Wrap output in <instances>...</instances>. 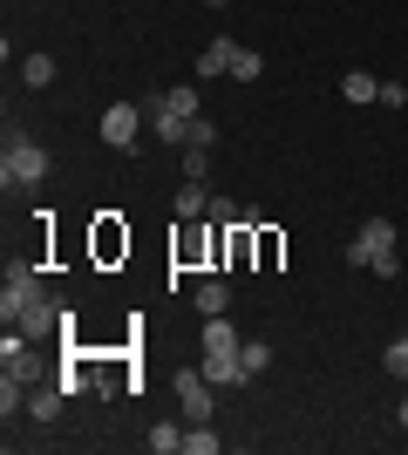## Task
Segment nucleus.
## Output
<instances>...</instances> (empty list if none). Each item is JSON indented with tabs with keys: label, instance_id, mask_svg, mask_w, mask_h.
Segmentation results:
<instances>
[{
	"label": "nucleus",
	"instance_id": "f257e3e1",
	"mask_svg": "<svg viewBox=\"0 0 408 455\" xmlns=\"http://www.w3.org/2000/svg\"><path fill=\"white\" fill-rule=\"evenodd\" d=\"M348 266H354V272H374V279H395V272H402V251H395V218H368V225L354 231Z\"/></svg>",
	"mask_w": 408,
	"mask_h": 455
},
{
	"label": "nucleus",
	"instance_id": "f03ea898",
	"mask_svg": "<svg viewBox=\"0 0 408 455\" xmlns=\"http://www.w3.org/2000/svg\"><path fill=\"white\" fill-rule=\"evenodd\" d=\"M48 171H55V156L41 150L35 136H20V130H7V156H0V184L7 190H28V184H48Z\"/></svg>",
	"mask_w": 408,
	"mask_h": 455
},
{
	"label": "nucleus",
	"instance_id": "7ed1b4c3",
	"mask_svg": "<svg viewBox=\"0 0 408 455\" xmlns=\"http://www.w3.org/2000/svg\"><path fill=\"white\" fill-rule=\"evenodd\" d=\"M136 136H143V109H136V102H116V109H102V143H109V150L130 156V150H136Z\"/></svg>",
	"mask_w": 408,
	"mask_h": 455
},
{
	"label": "nucleus",
	"instance_id": "20e7f679",
	"mask_svg": "<svg viewBox=\"0 0 408 455\" xmlns=\"http://www.w3.org/2000/svg\"><path fill=\"white\" fill-rule=\"evenodd\" d=\"M35 299H48V285H41V272H35V266H20L14 279H7V292H0V313H7V326H14Z\"/></svg>",
	"mask_w": 408,
	"mask_h": 455
},
{
	"label": "nucleus",
	"instance_id": "39448f33",
	"mask_svg": "<svg viewBox=\"0 0 408 455\" xmlns=\"http://www.w3.org/2000/svg\"><path fill=\"white\" fill-rule=\"evenodd\" d=\"M212 401H218V387L204 374H177V415L184 421H212Z\"/></svg>",
	"mask_w": 408,
	"mask_h": 455
},
{
	"label": "nucleus",
	"instance_id": "423d86ee",
	"mask_svg": "<svg viewBox=\"0 0 408 455\" xmlns=\"http://www.w3.org/2000/svg\"><path fill=\"white\" fill-rule=\"evenodd\" d=\"M197 374L212 380L218 395H232V387H252V380H245V361H238V354H204V361H197Z\"/></svg>",
	"mask_w": 408,
	"mask_h": 455
},
{
	"label": "nucleus",
	"instance_id": "0eeeda50",
	"mask_svg": "<svg viewBox=\"0 0 408 455\" xmlns=\"http://www.w3.org/2000/svg\"><path fill=\"white\" fill-rule=\"evenodd\" d=\"M61 401H68V387L41 374L35 387H28V415H35V421H55V415H61Z\"/></svg>",
	"mask_w": 408,
	"mask_h": 455
},
{
	"label": "nucleus",
	"instance_id": "6e6552de",
	"mask_svg": "<svg viewBox=\"0 0 408 455\" xmlns=\"http://www.w3.org/2000/svg\"><path fill=\"white\" fill-rule=\"evenodd\" d=\"M150 130H156V143H184V136H191V116H177V109H164V102H150Z\"/></svg>",
	"mask_w": 408,
	"mask_h": 455
},
{
	"label": "nucleus",
	"instance_id": "1a4fd4ad",
	"mask_svg": "<svg viewBox=\"0 0 408 455\" xmlns=\"http://www.w3.org/2000/svg\"><path fill=\"white\" fill-rule=\"evenodd\" d=\"M238 347H245V340H238V326L225 320V313H212V320H204V354H238Z\"/></svg>",
	"mask_w": 408,
	"mask_h": 455
},
{
	"label": "nucleus",
	"instance_id": "9d476101",
	"mask_svg": "<svg viewBox=\"0 0 408 455\" xmlns=\"http://www.w3.org/2000/svg\"><path fill=\"white\" fill-rule=\"evenodd\" d=\"M191 306H197V313H204V320H212V313H225V306H232V285H225V279H197Z\"/></svg>",
	"mask_w": 408,
	"mask_h": 455
},
{
	"label": "nucleus",
	"instance_id": "9b49d317",
	"mask_svg": "<svg viewBox=\"0 0 408 455\" xmlns=\"http://www.w3.org/2000/svg\"><path fill=\"white\" fill-rule=\"evenodd\" d=\"M340 95H348L354 109H368L374 95H381V82H374V76H368V68H348V76H340Z\"/></svg>",
	"mask_w": 408,
	"mask_h": 455
},
{
	"label": "nucleus",
	"instance_id": "f8f14e48",
	"mask_svg": "<svg viewBox=\"0 0 408 455\" xmlns=\"http://www.w3.org/2000/svg\"><path fill=\"white\" fill-rule=\"evenodd\" d=\"M232 55H238V41H204V55H197V76H232Z\"/></svg>",
	"mask_w": 408,
	"mask_h": 455
},
{
	"label": "nucleus",
	"instance_id": "ddd939ff",
	"mask_svg": "<svg viewBox=\"0 0 408 455\" xmlns=\"http://www.w3.org/2000/svg\"><path fill=\"white\" fill-rule=\"evenodd\" d=\"M177 218H212V190L184 177V190H177Z\"/></svg>",
	"mask_w": 408,
	"mask_h": 455
},
{
	"label": "nucleus",
	"instance_id": "4468645a",
	"mask_svg": "<svg viewBox=\"0 0 408 455\" xmlns=\"http://www.w3.org/2000/svg\"><path fill=\"white\" fill-rule=\"evenodd\" d=\"M116 251H130V231H123L116 218H102L96 225V259H116Z\"/></svg>",
	"mask_w": 408,
	"mask_h": 455
},
{
	"label": "nucleus",
	"instance_id": "2eb2a0df",
	"mask_svg": "<svg viewBox=\"0 0 408 455\" xmlns=\"http://www.w3.org/2000/svg\"><path fill=\"white\" fill-rule=\"evenodd\" d=\"M218 449H225V442H218L212 421H191V428H184V455H218Z\"/></svg>",
	"mask_w": 408,
	"mask_h": 455
},
{
	"label": "nucleus",
	"instance_id": "dca6fc26",
	"mask_svg": "<svg viewBox=\"0 0 408 455\" xmlns=\"http://www.w3.org/2000/svg\"><path fill=\"white\" fill-rule=\"evenodd\" d=\"M20 82H28V89H48V82H55V55H20Z\"/></svg>",
	"mask_w": 408,
	"mask_h": 455
},
{
	"label": "nucleus",
	"instance_id": "f3484780",
	"mask_svg": "<svg viewBox=\"0 0 408 455\" xmlns=\"http://www.w3.org/2000/svg\"><path fill=\"white\" fill-rule=\"evenodd\" d=\"M238 361H245V380H266V367H272V347H266V340H245V347H238Z\"/></svg>",
	"mask_w": 408,
	"mask_h": 455
},
{
	"label": "nucleus",
	"instance_id": "a211bd4d",
	"mask_svg": "<svg viewBox=\"0 0 408 455\" xmlns=\"http://www.w3.org/2000/svg\"><path fill=\"white\" fill-rule=\"evenodd\" d=\"M156 102H164V109H177V116H197V109H204V102H197V82H184V89H164Z\"/></svg>",
	"mask_w": 408,
	"mask_h": 455
},
{
	"label": "nucleus",
	"instance_id": "6ab92c4d",
	"mask_svg": "<svg viewBox=\"0 0 408 455\" xmlns=\"http://www.w3.org/2000/svg\"><path fill=\"white\" fill-rule=\"evenodd\" d=\"M143 442H150L156 455H177V449H184V428H177V421H156V428H150Z\"/></svg>",
	"mask_w": 408,
	"mask_h": 455
},
{
	"label": "nucleus",
	"instance_id": "aec40b11",
	"mask_svg": "<svg viewBox=\"0 0 408 455\" xmlns=\"http://www.w3.org/2000/svg\"><path fill=\"white\" fill-rule=\"evenodd\" d=\"M381 367H388L395 380H408V333H395V340H388V354H381Z\"/></svg>",
	"mask_w": 408,
	"mask_h": 455
},
{
	"label": "nucleus",
	"instance_id": "412c9836",
	"mask_svg": "<svg viewBox=\"0 0 408 455\" xmlns=\"http://www.w3.org/2000/svg\"><path fill=\"white\" fill-rule=\"evenodd\" d=\"M184 150H218V123L191 116V136H184Z\"/></svg>",
	"mask_w": 408,
	"mask_h": 455
},
{
	"label": "nucleus",
	"instance_id": "4be33fe9",
	"mask_svg": "<svg viewBox=\"0 0 408 455\" xmlns=\"http://www.w3.org/2000/svg\"><path fill=\"white\" fill-rule=\"evenodd\" d=\"M259 68H266V55H252V48L232 55V82H259Z\"/></svg>",
	"mask_w": 408,
	"mask_h": 455
},
{
	"label": "nucleus",
	"instance_id": "5701e85b",
	"mask_svg": "<svg viewBox=\"0 0 408 455\" xmlns=\"http://www.w3.org/2000/svg\"><path fill=\"white\" fill-rule=\"evenodd\" d=\"M184 177L204 184V177H212V150H184Z\"/></svg>",
	"mask_w": 408,
	"mask_h": 455
},
{
	"label": "nucleus",
	"instance_id": "b1692460",
	"mask_svg": "<svg viewBox=\"0 0 408 455\" xmlns=\"http://www.w3.org/2000/svg\"><path fill=\"white\" fill-rule=\"evenodd\" d=\"M374 102H381V109H402V102H408V82H381V95H374Z\"/></svg>",
	"mask_w": 408,
	"mask_h": 455
},
{
	"label": "nucleus",
	"instance_id": "393cba45",
	"mask_svg": "<svg viewBox=\"0 0 408 455\" xmlns=\"http://www.w3.org/2000/svg\"><path fill=\"white\" fill-rule=\"evenodd\" d=\"M395 421H402V428H408V401H402V408H395Z\"/></svg>",
	"mask_w": 408,
	"mask_h": 455
},
{
	"label": "nucleus",
	"instance_id": "a878e982",
	"mask_svg": "<svg viewBox=\"0 0 408 455\" xmlns=\"http://www.w3.org/2000/svg\"><path fill=\"white\" fill-rule=\"evenodd\" d=\"M204 7H232V0H204Z\"/></svg>",
	"mask_w": 408,
	"mask_h": 455
},
{
	"label": "nucleus",
	"instance_id": "bb28decb",
	"mask_svg": "<svg viewBox=\"0 0 408 455\" xmlns=\"http://www.w3.org/2000/svg\"><path fill=\"white\" fill-rule=\"evenodd\" d=\"M402 333H408V326H402Z\"/></svg>",
	"mask_w": 408,
	"mask_h": 455
}]
</instances>
